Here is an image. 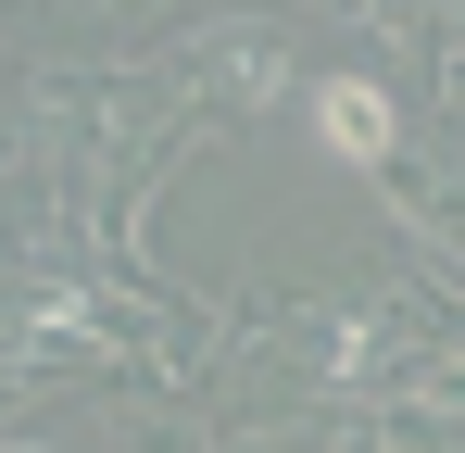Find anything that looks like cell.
I'll list each match as a JSON object with an SVG mask.
<instances>
[{"mask_svg": "<svg viewBox=\"0 0 465 453\" xmlns=\"http://www.w3.org/2000/svg\"><path fill=\"white\" fill-rule=\"evenodd\" d=\"M314 126H327V151H352V164H390V101L365 76H327L314 88Z\"/></svg>", "mask_w": 465, "mask_h": 453, "instance_id": "cell-1", "label": "cell"}, {"mask_svg": "<svg viewBox=\"0 0 465 453\" xmlns=\"http://www.w3.org/2000/svg\"><path fill=\"white\" fill-rule=\"evenodd\" d=\"M0 453H38V441H0Z\"/></svg>", "mask_w": 465, "mask_h": 453, "instance_id": "cell-2", "label": "cell"}]
</instances>
